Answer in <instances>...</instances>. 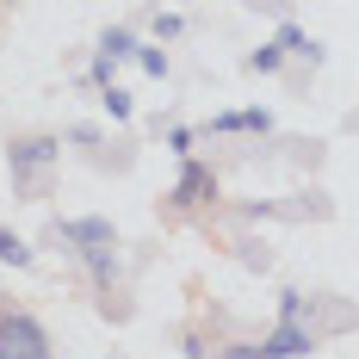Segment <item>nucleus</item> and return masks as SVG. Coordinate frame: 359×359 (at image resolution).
I'll use <instances>...</instances> for the list:
<instances>
[{"mask_svg": "<svg viewBox=\"0 0 359 359\" xmlns=\"http://www.w3.org/2000/svg\"><path fill=\"white\" fill-rule=\"evenodd\" d=\"M323 347V334L304 323V291H285L279 297V323L266 328L254 347H229V359H304Z\"/></svg>", "mask_w": 359, "mask_h": 359, "instance_id": "obj_1", "label": "nucleus"}, {"mask_svg": "<svg viewBox=\"0 0 359 359\" xmlns=\"http://www.w3.org/2000/svg\"><path fill=\"white\" fill-rule=\"evenodd\" d=\"M56 236L87 260V273H93V285H100V291L118 279V236H111L106 217H69V223H56Z\"/></svg>", "mask_w": 359, "mask_h": 359, "instance_id": "obj_2", "label": "nucleus"}, {"mask_svg": "<svg viewBox=\"0 0 359 359\" xmlns=\"http://www.w3.org/2000/svg\"><path fill=\"white\" fill-rule=\"evenodd\" d=\"M56 155H62V143H56V137H19V143L6 149L13 186H19V192H37V180L56 168Z\"/></svg>", "mask_w": 359, "mask_h": 359, "instance_id": "obj_3", "label": "nucleus"}, {"mask_svg": "<svg viewBox=\"0 0 359 359\" xmlns=\"http://www.w3.org/2000/svg\"><path fill=\"white\" fill-rule=\"evenodd\" d=\"M0 359H50V334L32 310H0Z\"/></svg>", "mask_w": 359, "mask_h": 359, "instance_id": "obj_4", "label": "nucleus"}, {"mask_svg": "<svg viewBox=\"0 0 359 359\" xmlns=\"http://www.w3.org/2000/svg\"><path fill=\"white\" fill-rule=\"evenodd\" d=\"M137 50H143V43H137V37L124 32V25H111L106 37H100V56H93V81H100V87H111V69H118V62H124V56H137Z\"/></svg>", "mask_w": 359, "mask_h": 359, "instance_id": "obj_5", "label": "nucleus"}, {"mask_svg": "<svg viewBox=\"0 0 359 359\" xmlns=\"http://www.w3.org/2000/svg\"><path fill=\"white\" fill-rule=\"evenodd\" d=\"M217 192V180H211V168H198L192 155H186V168H180V186H174V205H205Z\"/></svg>", "mask_w": 359, "mask_h": 359, "instance_id": "obj_6", "label": "nucleus"}, {"mask_svg": "<svg viewBox=\"0 0 359 359\" xmlns=\"http://www.w3.org/2000/svg\"><path fill=\"white\" fill-rule=\"evenodd\" d=\"M211 130H217V137H229V130H273V111H260V106H254V111H217Z\"/></svg>", "mask_w": 359, "mask_h": 359, "instance_id": "obj_7", "label": "nucleus"}, {"mask_svg": "<svg viewBox=\"0 0 359 359\" xmlns=\"http://www.w3.org/2000/svg\"><path fill=\"white\" fill-rule=\"evenodd\" d=\"M279 62H285V43H279V37H273V43H260V50L248 56V69H254V74H273Z\"/></svg>", "mask_w": 359, "mask_h": 359, "instance_id": "obj_8", "label": "nucleus"}, {"mask_svg": "<svg viewBox=\"0 0 359 359\" xmlns=\"http://www.w3.org/2000/svg\"><path fill=\"white\" fill-rule=\"evenodd\" d=\"M0 260H6V266H32V248H25L13 229H0Z\"/></svg>", "mask_w": 359, "mask_h": 359, "instance_id": "obj_9", "label": "nucleus"}, {"mask_svg": "<svg viewBox=\"0 0 359 359\" xmlns=\"http://www.w3.org/2000/svg\"><path fill=\"white\" fill-rule=\"evenodd\" d=\"M100 100H106V111H111V118H118V124H124V118H130V93H124V87H106V93H100Z\"/></svg>", "mask_w": 359, "mask_h": 359, "instance_id": "obj_10", "label": "nucleus"}, {"mask_svg": "<svg viewBox=\"0 0 359 359\" xmlns=\"http://www.w3.org/2000/svg\"><path fill=\"white\" fill-rule=\"evenodd\" d=\"M137 62H143V69L161 81V74H168V50H137Z\"/></svg>", "mask_w": 359, "mask_h": 359, "instance_id": "obj_11", "label": "nucleus"}, {"mask_svg": "<svg viewBox=\"0 0 359 359\" xmlns=\"http://www.w3.org/2000/svg\"><path fill=\"white\" fill-rule=\"evenodd\" d=\"M168 149L186 161V155H192V130H186V124H180V130H168Z\"/></svg>", "mask_w": 359, "mask_h": 359, "instance_id": "obj_12", "label": "nucleus"}]
</instances>
